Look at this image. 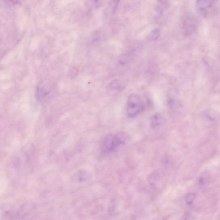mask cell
<instances>
[{
	"instance_id": "cell-1",
	"label": "cell",
	"mask_w": 220,
	"mask_h": 220,
	"mask_svg": "<svg viewBox=\"0 0 220 220\" xmlns=\"http://www.w3.org/2000/svg\"><path fill=\"white\" fill-rule=\"evenodd\" d=\"M129 139V135L125 132H119L115 135L107 136L102 145V150L104 153L115 151L119 146L124 144Z\"/></svg>"
},
{
	"instance_id": "cell-2",
	"label": "cell",
	"mask_w": 220,
	"mask_h": 220,
	"mask_svg": "<svg viewBox=\"0 0 220 220\" xmlns=\"http://www.w3.org/2000/svg\"><path fill=\"white\" fill-rule=\"evenodd\" d=\"M144 107L143 100L137 95H130L127 99L126 112L129 117H134L137 115L142 111Z\"/></svg>"
},
{
	"instance_id": "cell-3",
	"label": "cell",
	"mask_w": 220,
	"mask_h": 220,
	"mask_svg": "<svg viewBox=\"0 0 220 220\" xmlns=\"http://www.w3.org/2000/svg\"><path fill=\"white\" fill-rule=\"evenodd\" d=\"M165 122L163 117L159 113H156L150 118V125L153 129L159 128Z\"/></svg>"
},
{
	"instance_id": "cell-4",
	"label": "cell",
	"mask_w": 220,
	"mask_h": 220,
	"mask_svg": "<svg viewBox=\"0 0 220 220\" xmlns=\"http://www.w3.org/2000/svg\"><path fill=\"white\" fill-rule=\"evenodd\" d=\"M205 115L211 121H215L219 117V114L213 110H208L205 112Z\"/></svg>"
},
{
	"instance_id": "cell-5",
	"label": "cell",
	"mask_w": 220,
	"mask_h": 220,
	"mask_svg": "<svg viewBox=\"0 0 220 220\" xmlns=\"http://www.w3.org/2000/svg\"><path fill=\"white\" fill-rule=\"evenodd\" d=\"M118 204H117V200L115 199H112L109 204L108 207V212L110 215H112L115 212L117 209Z\"/></svg>"
},
{
	"instance_id": "cell-6",
	"label": "cell",
	"mask_w": 220,
	"mask_h": 220,
	"mask_svg": "<svg viewBox=\"0 0 220 220\" xmlns=\"http://www.w3.org/2000/svg\"><path fill=\"white\" fill-rule=\"evenodd\" d=\"M160 35L159 30L158 29H155L153 30L150 32V33L147 37V39L149 41H154L159 38Z\"/></svg>"
},
{
	"instance_id": "cell-7",
	"label": "cell",
	"mask_w": 220,
	"mask_h": 220,
	"mask_svg": "<svg viewBox=\"0 0 220 220\" xmlns=\"http://www.w3.org/2000/svg\"><path fill=\"white\" fill-rule=\"evenodd\" d=\"M110 88L113 90H121L124 87V86L118 80H115L112 82L110 85Z\"/></svg>"
},
{
	"instance_id": "cell-8",
	"label": "cell",
	"mask_w": 220,
	"mask_h": 220,
	"mask_svg": "<svg viewBox=\"0 0 220 220\" xmlns=\"http://www.w3.org/2000/svg\"><path fill=\"white\" fill-rule=\"evenodd\" d=\"M148 182L151 185H154L156 184L159 180V176L157 173L151 174L149 176L148 179Z\"/></svg>"
},
{
	"instance_id": "cell-9",
	"label": "cell",
	"mask_w": 220,
	"mask_h": 220,
	"mask_svg": "<svg viewBox=\"0 0 220 220\" xmlns=\"http://www.w3.org/2000/svg\"><path fill=\"white\" fill-rule=\"evenodd\" d=\"M196 195L194 193H189L187 194L185 197V201L186 204L188 205H190L193 203Z\"/></svg>"
},
{
	"instance_id": "cell-10",
	"label": "cell",
	"mask_w": 220,
	"mask_h": 220,
	"mask_svg": "<svg viewBox=\"0 0 220 220\" xmlns=\"http://www.w3.org/2000/svg\"><path fill=\"white\" fill-rule=\"evenodd\" d=\"M190 214L189 213L186 212L181 218V220H190Z\"/></svg>"
},
{
	"instance_id": "cell-11",
	"label": "cell",
	"mask_w": 220,
	"mask_h": 220,
	"mask_svg": "<svg viewBox=\"0 0 220 220\" xmlns=\"http://www.w3.org/2000/svg\"><path fill=\"white\" fill-rule=\"evenodd\" d=\"M199 183H200V184H202V185H204V184H205V179H204L203 178H200V179H199Z\"/></svg>"
}]
</instances>
